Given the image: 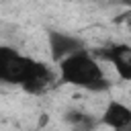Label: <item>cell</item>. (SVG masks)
<instances>
[{"mask_svg":"<svg viewBox=\"0 0 131 131\" xmlns=\"http://www.w3.org/2000/svg\"><path fill=\"white\" fill-rule=\"evenodd\" d=\"M57 66H59V80L66 84L92 90V92H102L111 88V82L104 78L102 68L98 66L96 57L88 49L68 55Z\"/></svg>","mask_w":131,"mask_h":131,"instance_id":"6da1fadb","label":"cell"},{"mask_svg":"<svg viewBox=\"0 0 131 131\" xmlns=\"http://www.w3.org/2000/svg\"><path fill=\"white\" fill-rule=\"evenodd\" d=\"M39 68L41 61L27 57L8 45H0V82L23 86L37 74Z\"/></svg>","mask_w":131,"mask_h":131,"instance_id":"7a4b0ae2","label":"cell"},{"mask_svg":"<svg viewBox=\"0 0 131 131\" xmlns=\"http://www.w3.org/2000/svg\"><path fill=\"white\" fill-rule=\"evenodd\" d=\"M92 55L108 61L115 66V72L119 74L121 80H131V45L127 43H113L108 47L96 49Z\"/></svg>","mask_w":131,"mask_h":131,"instance_id":"3957f363","label":"cell"},{"mask_svg":"<svg viewBox=\"0 0 131 131\" xmlns=\"http://www.w3.org/2000/svg\"><path fill=\"white\" fill-rule=\"evenodd\" d=\"M47 41H49V51H51V59L53 61H61L66 59L68 55H74L78 51H84L86 45L82 39L78 37H72L68 33H61V31H49L47 33Z\"/></svg>","mask_w":131,"mask_h":131,"instance_id":"277c9868","label":"cell"},{"mask_svg":"<svg viewBox=\"0 0 131 131\" xmlns=\"http://www.w3.org/2000/svg\"><path fill=\"white\" fill-rule=\"evenodd\" d=\"M100 123L106 125V127H111L113 131L119 129V127H123V125H129L131 123V108L113 100V102L106 104V108H104V113L100 117Z\"/></svg>","mask_w":131,"mask_h":131,"instance_id":"5b68a950","label":"cell"},{"mask_svg":"<svg viewBox=\"0 0 131 131\" xmlns=\"http://www.w3.org/2000/svg\"><path fill=\"white\" fill-rule=\"evenodd\" d=\"M66 123L72 125L74 131H92L96 125H98V119H94L92 115L84 113V111H68L63 115Z\"/></svg>","mask_w":131,"mask_h":131,"instance_id":"8992f818","label":"cell"},{"mask_svg":"<svg viewBox=\"0 0 131 131\" xmlns=\"http://www.w3.org/2000/svg\"><path fill=\"white\" fill-rule=\"evenodd\" d=\"M119 20H125V23H127V27L131 29V12H129V14H123V16L119 18Z\"/></svg>","mask_w":131,"mask_h":131,"instance_id":"52a82bcc","label":"cell"},{"mask_svg":"<svg viewBox=\"0 0 131 131\" xmlns=\"http://www.w3.org/2000/svg\"><path fill=\"white\" fill-rule=\"evenodd\" d=\"M115 131H131V123H129V125H123V127H119V129H115Z\"/></svg>","mask_w":131,"mask_h":131,"instance_id":"ba28073f","label":"cell"},{"mask_svg":"<svg viewBox=\"0 0 131 131\" xmlns=\"http://www.w3.org/2000/svg\"><path fill=\"white\" fill-rule=\"evenodd\" d=\"M119 2H121L125 8H129V10H131V0H119Z\"/></svg>","mask_w":131,"mask_h":131,"instance_id":"9c48e42d","label":"cell"}]
</instances>
